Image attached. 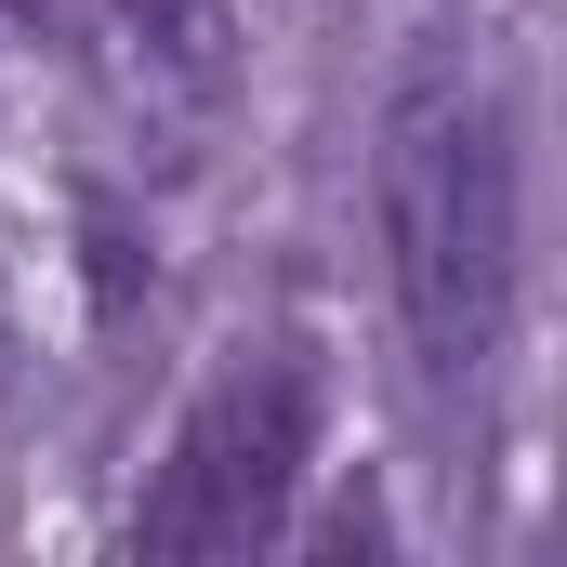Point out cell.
I'll use <instances>...</instances> for the list:
<instances>
[{"label":"cell","mask_w":567,"mask_h":567,"mask_svg":"<svg viewBox=\"0 0 567 567\" xmlns=\"http://www.w3.org/2000/svg\"><path fill=\"white\" fill-rule=\"evenodd\" d=\"M383 265H396V317L423 343V370L475 383L515 330V145L475 66H423L383 106Z\"/></svg>","instance_id":"6da1fadb"},{"label":"cell","mask_w":567,"mask_h":567,"mask_svg":"<svg viewBox=\"0 0 567 567\" xmlns=\"http://www.w3.org/2000/svg\"><path fill=\"white\" fill-rule=\"evenodd\" d=\"M106 27L145 40V66L185 80V93H225L238 80V13L225 0H106Z\"/></svg>","instance_id":"3957f363"},{"label":"cell","mask_w":567,"mask_h":567,"mask_svg":"<svg viewBox=\"0 0 567 567\" xmlns=\"http://www.w3.org/2000/svg\"><path fill=\"white\" fill-rule=\"evenodd\" d=\"M303 462H317V383H303L290 357L225 370V383L185 410L172 462H158V488H145L133 555L198 567V555H251V542H278V515H290V488H303Z\"/></svg>","instance_id":"7a4b0ae2"}]
</instances>
